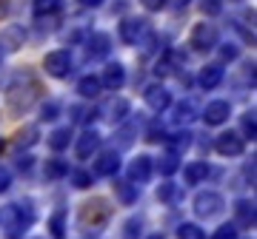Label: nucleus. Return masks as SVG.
Here are the masks:
<instances>
[{"instance_id": "ea45409f", "label": "nucleus", "mask_w": 257, "mask_h": 239, "mask_svg": "<svg viewBox=\"0 0 257 239\" xmlns=\"http://www.w3.org/2000/svg\"><path fill=\"white\" fill-rule=\"evenodd\" d=\"M9 185H12V171L6 166H0V194L9 191Z\"/></svg>"}, {"instance_id": "a878e982", "label": "nucleus", "mask_w": 257, "mask_h": 239, "mask_svg": "<svg viewBox=\"0 0 257 239\" xmlns=\"http://www.w3.org/2000/svg\"><path fill=\"white\" fill-rule=\"evenodd\" d=\"M69 142H72V128H69V126L49 134V146L55 148V151H63V148H69Z\"/></svg>"}, {"instance_id": "a18cd8bd", "label": "nucleus", "mask_w": 257, "mask_h": 239, "mask_svg": "<svg viewBox=\"0 0 257 239\" xmlns=\"http://www.w3.org/2000/svg\"><path fill=\"white\" fill-rule=\"evenodd\" d=\"M246 180H251V182H254V160L246 166Z\"/></svg>"}, {"instance_id": "f03ea898", "label": "nucleus", "mask_w": 257, "mask_h": 239, "mask_svg": "<svg viewBox=\"0 0 257 239\" xmlns=\"http://www.w3.org/2000/svg\"><path fill=\"white\" fill-rule=\"evenodd\" d=\"M32 222H35L32 202H15V205H3L0 208V230L9 239H18L23 230L32 228Z\"/></svg>"}, {"instance_id": "dca6fc26", "label": "nucleus", "mask_w": 257, "mask_h": 239, "mask_svg": "<svg viewBox=\"0 0 257 239\" xmlns=\"http://www.w3.org/2000/svg\"><path fill=\"white\" fill-rule=\"evenodd\" d=\"M100 83L106 86V88H111V92H117V88H123L126 86V68H123V63H106V68H103L100 74Z\"/></svg>"}, {"instance_id": "393cba45", "label": "nucleus", "mask_w": 257, "mask_h": 239, "mask_svg": "<svg viewBox=\"0 0 257 239\" xmlns=\"http://www.w3.org/2000/svg\"><path fill=\"white\" fill-rule=\"evenodd\" d=\"M138 194H140V188H135L132 182H117V185H114V196H117L123 205L138 202Z\"/></svg>"}, {"instance_id": "412c9836", "label": "nucleus", "mask_w": 257, "mask_h": 239, "mask_svg": "<svg viewBox=\"0 0 257 239\" xmlns=\"http://www.w3.org/2000/svg\"><path fill=\"white\" fill-rule=\"evenodd\" d=\"M100 92H103V83H100V77H94V74L83 77L80 83H77V94H80V97H86V100L100 97Z\"/></svg>"}, {"instance_id": "5701e85b", "label": "nucleus", "mask_w": 257, "mask_h": 239, "mask_svg": "<svg viewBox=\"0 0 257 239\" xmlns=\"http://www.w3.org/2000/svg\"><path fill=\"white\" fill-rule=\"evenodd\" d=\"M157 168H160V174H163V176L177 174V168H180V156H177V151H166V154H160Z\"/></svg>"}, {"instance_id": "2f4dec72", "label": "nucleus", "mask_w": 257, "mask_h": 239, "mask_svg": "<svg viewBox=\"0 0 257 239\" xmlns=\"http://www.w3.org/2000/svg\"><path fill=\"white\" fill-rule=\"evenodd\" d=\"M140 230H143V220H140V216H132V220L123 225V239H138Z\"/></svg>"}, {"instance_id": "ddd939ff", "label": "nucleus", "mask_w": 257, "mask_h": 239, "mask_svg": "<svg viewBox=\"0 0 257 239\" xmlns=\"http://www.w3.org/2000/svg\"><path fill=\"white\" fill-rule=\"evenodd\" d=\"M26 43V28L23 26H6L0 28V52H18Z\"/></svg>"}, {"instance_id": "e433bc0d", "label": "nucleus", "mask_w": 257, "mask_h": 239, "mask_svg": "<svg viewBox=\"0 0 257 239\" xmlns=\"http://www.w3.org/2000/svg\"><path fill=\"white\" fill-rule=\"evenodd\" d=\"M57 114H60V106H57L55 100H49L43 108H40V117L43 120H57Z\"/></svg>"}, {"instance_id": "9b49d317", "label": "nucleus", "mask_w": 257, "mask_h": 239, "mask_svg": "<svg viewBox=\"0 0 257 239\" xmlns=\"http://www.w3.org/2000/svg\"><path fill=\"white\" fill-rule=\"evenodd\" d=\"M223 77H226L223 66L220 63H209V66H203L200 74H197V86H200L203 92H214V88L223 83Z\"/></svg>"}, {"instance_id": "58836bf2", "label": "nucleus", "mask_w": 257, "mask_h": 239, "mask_svg": "<svg viewBox=\"0 0 257 239\" xmlns=\"http://www.w3.org/2000/svg\"><path fill=\"white\" fill-rule=\"evenodd\" d=\"M72 182H74V188H89V185H92V176L83 174V171H74V174H72Z\"/></svg>"}, {"instance_id": "bb28decb", "label": "nucleus", "mask_w": 257, "mask_h": 239, "mask_svg": "<svg viewBox=\"0 0 257 239\" xmlns=\"http://www.w3.org/2000/svg\"><path fill=\"white\" fill-rule=\"evenodd\" d=\"M194 120V102L192 100H183L175 106V122L177 126H186V122H192Z\"/></svg>"}, {"instance_id": "72a5a7b5", "label": "nucleus", "mask_w": 257, "mask_h": 239, "mask_svg": "<svg viewBox=\"0 0 257 239\" xmlns=\"http://www.w3.org/2000/svg\"><path fill=\"white\" fill-rule=\"evenodd\" d=\"M237 57H240V48L234 46V43H223L220 46V60L223 63H234Z\"/></svg>"}, {"instance_id": "4c0bfd02", "label": "nucleus", "mask_w": 257, "mask_h": 239, "mask_svg": "<svg viewBox=\"0 0 257 239\" xmlns=\"http://www.w3.org/2000/svg\"><path fill=\"white\" fill-rule=\"evenodd\" d=\"M172 142H175V151H186V148H189V142H192V134H189V131L175 134V137H172Z\"/></svg>"}, {"instance_id": "7c9ffc66", "label": "nucleus", "mask_w": 257, "mask_h": 239, "mask_svg": "<svg viewBox=\"0 0 257 239\" xmlns=\"http://www.w3.org/2000/svg\"><path fill=\"white\" fill-rule=\"evenodd\" d=\"M177 239H206V234H203L200 225L186 222V225H180V228H177Z\"/></svg>"}, {"instance_id": "8fccbe9b", "label": "nucleus", "mask_w": 257, "mask_h": 239, "mask_svg": "<svg viewBox=\"0 0 257 239\" xmlns=\"http://www.w3.org/2000/svg\"><path fill=\"white\" fill-rule=\"evenodd\" d=\"M0 60H3V52H0Z\"/></svg>"}, {"instance_id": "9d476101", "label": "nucleus", "mask_w": 257, "mask_h": 239, "mask_svg": "<svg viewBox=\"0 0 257 239\" xmlns=\"http://www.w3.org/2000/svg\"><path fill=\"white\" fill-rule=\"evenodd\" d=\"M143 100H146V106L152 111H166L169 106H172V92H169L166 86L155 83V86H149L146 92H143Z\"/></svg>"}, {"instance_id": "cd10ccee", "label": "nucleus", "mask_w": 257, "mask_h": 239, "mask_svg": "<svg viewBox=\"0 0 257 239\" xmlns=\"http://www.w3.org/2000/svg\"><path fill=\"white\" fill-rule=\"evenodd\" d=\"M43 174H46V180H60V176L69 174V166H66L63 160H49L46 168H43Z\"/></svg>"}, {"instance_id": "49530a36", "label": "nucleus", "mask_w": 257, "mask_h": 239, "mask_svg": "<svg viewBox=\"0 0 257 239\" xmlns=\"http://www.w3.org/2000/svg\"><path fill=\"white\" fill-rule=\"evenodd\" d=\"M6 12H9V0H0V18H6Z\"/></svg>"}, {"instance_id": "f257e3e1", "label": "nucleus", "mask_w": 257, "mask_h": 239, "mask_svg": "<svg viewBox=\"0 0 257 239\" xmlns=\"http://www.w3.org/2000/svg\"><path fill=\"white\" fill-rule=\"evenodd\" d=\"M37 97H40V83L32 77V72H20L6 88V106L15 114H26L37 102Z\"/></svg>"}, {"instance_id": "c85d7f7f", "label": "nucleus", "mask_w": 257, "mask_h": 239, "mask_svg": "<svg viewBox=\"0 0 257 239\" xmlns=\"http://www.w3.org/2000/svg\"><path fill=\"white\" fill-rule=\"evenodd\" d=\"M240 128H243V137H246L248 142H254V137H257V120H254V111H246V114H243V120H240Z\"/></svg>"}, {"instance_id": "7ed1b4c3", "label": "nucleus", "mask_w": 257, "mask_h": 239, "mask_svg": "<svg viewBox=\"0 0 257 239\" xmlns=\"http://www.w3.org/2000/svg\"><path fill=\"white\" fill-rule=\"evenodd\" d=\"M109 220H111V202L103 200V196H92L89 202H83L80 216H77L83 230H100Z\"/></svg>"}, {"instance_id": "423d86ee", "label": "nucleus", "mask_w": 257, "mask_h": 239, "mask_svg": "<svg viewBox=\"0 0 257 239\" xmlns=\"http://www.w3.org/2000/svg\"><path fill=\"white\" fill-rule=\"evenodd\" d=\"M117 34L126 46H138V43H143V37L149 34V23L143 18H123L117 26Z\"/></svg>"}, {"instance_id": "c756f323", "label": "nucleus", "mask_w": 257, "mask_h": 239, "mask_svg": "<svg viewBox=\"0 0 257 239\" xmlns=\"http://www.w3.org/2000/svg\"><path fill=\"white\" fill-rule=\"evenodd\" d=\"M49 230H52V236H55V239H63L66 236V214L63 211L52 214V220H49Z\"/></svg>"}, {"instance_id": "09e8293b", "label": "nucleus", "mask_w": 257, "mask_h": 239, "mask_svg": "<svg viewBox=\"0 0 257 239\" xmlns=\"http://www.w3.org/2000/svg\"><path fill=\"white\" fill-rule=\"evenodd\" d=\"M0 151H3V140H0Z\"/></svg>"}, {"instance_id": "6e6552de", "label": "nucleus", "mask_w": 257, "mask_h": 239, "mask_svg": "<svg viewBox=\"0 0 257 239\" xmlns=\"http://www.w3.org/2000/svg\"><path fill=\"white\" fill-rule=\"evenodd\" d=\"M111 52V37L106 32H92L86 37V57L89 60H106Z\"/></svg>"}, {"instance_id": "c03bdc74", "label": "nucleus", "mask_w": 257, "mask_h": 239, "mask_svg": "<svg viewBox=\"0 0 257 239\" xmlns=\"http://www.w3.org/2000/svg\"><path fill=\"white\" fill-rule=\"evenodd\" d=\"M169 3H172V9H175V12H183L192 0H169Z\"/></svg>"}, {"instance_id": "79ce46f5", "label": "nucleus", "mask_w": 257, "mask_h": 239, "mask_svg": "<svg viewBox=\"0 0 257 239\" xmlns=\"http://www.w3.org/2000/svg\"><path fill=\"white\" fill-rule=\"evenodd\" d=\"M32 166H35V160H32V156H23V160H18V168H20V171H29Z\"/></svg>"}, {"instance_id": "a211bd4d", "label": "nucleus", "mask_w": 257, "mask_h": 239, "mask_svg": "<svg viewBox=\"0 0 257 239\" xmlns=\"http://www.w3.org/2000/svg\"><path fill=\"white\" fill-rule=\"evenodd\" d=\"M63 9H66V0H35L32 3L35 18H60Z\"/></svg>"}, {"instance_id": "4468645a", "label": "nucleus", "mask_w": 257, "mask_h": 239, "mask_svg": "<svg viewBox=\"0 0 257 239\" xmlns=\"http://www.w3.org/2000/svg\"><path fill=\"white\" fill-rule=\"evenodd\" d=\"M152 171H155V162H152L146 154L135 156V160L128 162V180H132V182H138V185L149 182V180H152Z\"/></svg>"}, {"instance_id": "f704fd0d", "label": "nucleus", "mask_w": 257, "mask_h": 239, "mask_svg": "<svg viewBox=\"0 0 257 239\" xmlns=\"http://www.w3.org/2000/svg\"><path fill=\"white\" fill-rule=\"evenodd\" d=\"M211 239H237V225H220V228L211 234Z\"/></svg>"}, {"instance_id": "aec40b11", "label": "nucleus", "mask_w": 257, "mask_h": 239, "mask_svg": "<svg viewBox=\"0 0 257 239\" xmlns=\"http://www.w3.org/2000/svg\"><path fill=\"white\" fill-rule=\"evenodd\" d=\"M103 114H106V120H109V122L120 126V122L128 117V100H123V97H114V100H111L106 108H103Z\"/></svg>"}, {"instance_id": "c9c22d12", "label": "nucleus", "mask_w": 257, "mask_h": 239, "mask_svg": "<svg viewBox=\"0 0 257 239\" xmlns=\"http://www.w3.org/2000/svg\"><path fill=\"white\" fill-rule=\"evenodd\" d=\"M200 12H203V14H209V18H217V14L223 12V3H220V0H203Z\"/></svg>"}, {"instance_id": "de8ad7c7", "label": "nucleus", "mask_w": 257, "mask_h": 239, "mask_svg": "<svg viewBox=\"0 0 257 239\" xmlns=\"http://www.w3.org/2000/svg\"><path fill=\"white\" fill-rule=\"evenodd\" d=\"M149 239H163V236H160V234H155V236H149Z\"/></svg>"}, {"instance_id": "a19ab883", "label": "nucleus", "mask_w": 257, "mask_h": 239, "mask_svg": "<svg viewBox=\"0 0 257 239\" xmlns=\"http://www.w3.org/2000/svg\"><path fill=\"white\" fill-rule=\"evenodd\" d=\"M140 6L146 12H160L166 6V0H140Z\"/></svg>"}, {"instance_id": "1a4fd4ad", "label": "nucleus", "mask_w": 257, "mask_h": 239, "mask_svg": "<svg viewBox=\"0 0 257 239\" xmlns=\"http://www.w3.org/2000/svg\"><path fill=\"white\" fill-rule=\"evenodd\" d=\"M214 148H217V154H223V156H240L246 151V142H243L240 134L226 131V134H220V137L214 140Z\"/></svg>"}, {"instance_id": "b1692460", "label": "nucleus", "mask_w": 257, "mask_h": 239, "mask_svg": "<svg viewBox=\"0 0 257 239\" xmlns=\"http://www.w3.org/2000/svg\"><path fill=\"white\" fill-rule=\"evenodd\" d=\"M40 140V131L35 128V126H26V128L18 131V137H15V148L18 151H23V148H32Z\"/></svg>"}, {"instance_id": "0eeeda50", "label": "nucleus", "mask_w": 257, "mask_h": 239, "mask_svg": "<svg viewBox=\"0 0 257 239\" xmlns=\"http://www.w3.org/2000/svg\"><path fill=\"white\" fill-rule=\"evenodd\" d=\"M220 211H226V202H223V196L217 191H203L194 196V214L197 216H217Z\"/></svg>"}, {"instance_id": "39448f33", "label": "nucleus", "mask_w": 257, "mask_h": 239, "mask_svg": "<svg viewBox=\"0 0 257 239\" xmlns=\"http://www.w3.org/2000/svg\"><path fill=\"white\" fill-rule=\"evenodd\" d=\"M189 43H192L194 52H211V48H217V43H220V32L211 26V23H197V26L192 28V37H189Z\"/></svg>"}, {"instance_id": "4be33fe9", "label": "nucleus", "mask_w": 257, "mask_h": 239, "mask_svg": "<svg viewBox=\"0 0 257 239\" xmlns=\"http://www.w3.org/2000/svg\"><path fill=\"white\" fill-rule=\"evenodd\" d=\"M209 174H211V168L206 166V162H189V166H183V180H186L189 185L203 182Z\"/></svg>"}, {"instance_id": "f8f14e48", "label": "nucleus", "mask_w": 257, "mask_h": 239, "mask_svg": "<svg viewBox=\"0 0 257 239\" xmlns=\"http://www.w3.org/2000/svg\"><path fill=\"white\" fill-rule=\"evenodd\" d=\"M229 117H231V106L226 100H211L203 108V122L206 126H223Z\"/></svg>"}, {"instance_id": "473e14b6", "label": "nucleus", "mask_w": 257, "mask_h": 239, "mask_svg": "<svg viewBox=\"0 0 257 239\" xmlns=\"http://www.w3.org/2000/svg\"><path fill=\"white\" fill-rule=\"evenodd\" d=\"M177 185H172V182H166V185H160V188H157V200H160V202H172V200H177Z\"/></svg>"}, {"instance_id": "f3484780", "label": "nucleus", "mask_w": 257, "mask_h": 239, "mask_svg": "<svg viewBox=\"0 0 257 239\" xmlns=\"http://www.w3.org/2000/svg\"><path fill=\"white\" fill-rule=\"evenodd\" d=\"M94 171L100 176H114L120 171V156L117 151H103L97 160H94Z\"/></svg>"}, {"instance_id": "2eb2a0df", "label": "nucleus", "mask_w": 257, "mask_h": 239, "mask_svg": "<svg viewBox=\"0 0 257 239\" xmlns=\"http://www.w3.org/2000/svg\"><path fill=\"white\" fill-rule=\"evenodd\" d=\"M97 148H100V134L92 131V128H86L80 137H77V142H74V154H77V160H89Z\"/></svg>"}, {"instance_id": "37998d69", "label": "nucleus", "mask_w": 257, "mask_h": 239, "mask_svg": "<svg viewBox=\"0 0 257 239\" xmlns=\"http://www.w3.org/2000/svg\"><path fill=\"white\" fill-rule=\"evenodd\" d=\"M80 6H86V9H97V6H103L106 0H77Z\"/></svg>"}, {"instance_id": "6ab92c4d", "label": "nucleus", "mask_w": 257, "mask_h": 239, "mask_svg": "<svg viewBox=\"0 0 257 239\" xmlns=\"http://www.w3.org/2000/svg\"><path fill=\"white\" fill-rule=\"evenodd\" d=\"M234 220H237L240 228H254V202L251 200L234 202Z\"/></svg>"}, {"instance_id": "20e7f679", "label": "nucleus", "mask_w": 257, "mask_h": 239, "mask_svg": "<svg viewBox=\"0 0 257 239\" xmlns=\"http://www.w3.org/2000/svg\"><path fill=\"white\" fill-rule=\"evenodd\" d=\"M43 68H46V74L55 77V80L69 77V72H72V52H69V48H55V52H49V54L43 57Z\"/></svg>"}]
</instances>
